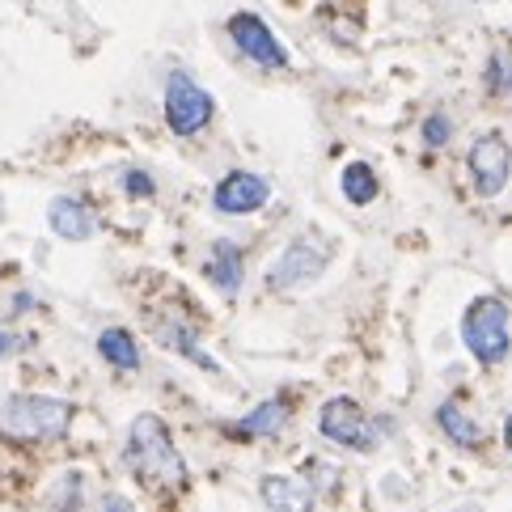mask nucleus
Instances as JSON below:
<instances>
[{"label":"nucleus","mask_w":512,"mask_h":512,"mask_svg":"<svg viewBox=\"0 0 512 512\" xmlns=\"http://www.w3.org/2000/svg\"><path fill=\"white\" fill-rule=\"evenodd\" d=\"M508 174H512V149L500 132H487L474 140L470 149V178H474V191L496 199L508 187Z\"/></svg>","instance_id":"6e6552de"},{"label":"nucleus","mask_w":512,"mask_h":512,"mask_svg":"<svg viewBox=\"0 0 512 512\" xmlns=\"http://www.w3.org/2000/svg\"><path fill=\"white\" fill-rule=\"evenodd\" d=\"M504 445H508V453H512V415L504 419Z\"/></svg>","instance_id":"4be33fe9"},{"label":"nucleus","mask_w":512,"mask_h":512,"mask_svg":"<svg viewBox=\"0 0 512 512\" xmlns=\"http://www.w3.org/2000/svg\"><path fill=\"white\" fill-rule=\"evenodd\" d=\"M47 221H51V229H56V233L64 237V242H85V237L98 229V221H94V208L81 204V199H72V195L51 199Z\"/></svg>","instance_id":"9d476101"},{"label":"nucleus","mask_w":512,"mask_h":512,"mask_svg":"<svg viewBox=\"0 0 512 512\" xmlns=\"http://www.w3.org/2000/svg\"><path fill=\"white\" fill-rule=\"evenodd\" d=\"M462 339H466L470 356L479 364H500L508 356V347H512L508 305L500 297H479L462 318Z\"/></svg>","instance_id":"7ed1b4c3"},{"label":"nucleus","mask_w":512,"mask_h":512,"mask_svg":"<svg viewBox=\"0 0 512 512\" xmlns=\"http://www.w3.org/2000/svg\"><path fill=\"white\" fill-rule=\"evenodd\" d=\"M318 428L326 441H335L343 449H373L377 445V432H373V419L364 415L352 398H331L318 415Z\"/></svg>","instance_id":"0eeeda50"},{"label":"nucleus","mask_w":512,"mask_h":512,"mask_svg":"<svg viewBox=\"0 0 512 512\" xmlns=\"http://www.w3.org/2000/svg\"><path fill=\"white\" fill-rule=\"evenodd\" d=\"M5 347H13V339H9V335H0V356H5Z\"/></svg>","instance_id":"5701e85b"},{"label":"nucleus","mask_w":512,"mask_h":512,"mask_svg":"<svg viewBox=\"0 0 512 512\" xmlns=\"http://www.w3.org/2000/svg\"><path fill=\"white\" fill-rule=\"evenodd\" d=\"M0 419H5V432L17 436V441H56L68 428L72 407L64 398L13 394V398H5V407H0Z\"/></svg>","instance_id":"f03ea898"},{"label":"nucleus","mask_w":512,"mask_h":512,"mask_svg":"<svg viewBox=\"0 0 512 512\" xmlns=\"http://www.w3.org/2000/svg\"><path fill=\"white\" fill-rule=\"evenodd\" d=\"M326 263H331V237H322L318 229H305L297 242H292L276 263L267 271V284L271 288H297V284H309L318 280Z\"/></svg>","instance_id":"39448f33"},{"label":"nucleus","mask_w":512,"mask_h":512,"mask_svg":"<svg viewBox=\"0 0 512 512\" xmlns=\"http://www.w3.org/2000/svg\"><path fill=\"white\" fill-rule=\"evenodd\" d=\"M436 424H441V432L449 436L453 445H462V449H479L483 445V428L474 424L457 402H441V407H436Z\"/></svg>","instance_id":"ddd939ff"},{"label":"nucleus","mask_w":512,"mask_h":512,"mask_svg":"<svg viewBox=\"0 0 512 512\" xmlns=\"http://www.w3.org/2000/svg\"><path fill=\"white\" fill-rule=\"evenodd\" d=\"M127 462H132L136 479L157 491H182L187 487V462L174 449L170 428L157 415H140L132 432H127Z\"/></svg>","instance_id":"f257e3e1"},{"label":"nucleus","mask_w":512,"mask_h":512,"mask_svg":"<svg viewBox=\"0 0 512 512\" xmlns=\"http://www.w3.org/2000/svg\"><path fill=\"white\" fill-rule=\"evenodd\" d=\"M377 174L373 166H364V161H352V166L343 170V195L352 199V204H373L377 199Z\"/></svg>","instance_id":"f3484780"},{"label":"nucleus","mask_w":512,"mask_h":512,"mask_svg":"<svg viewBox=\"0 0 512 512\" xmlns=\"http://www.w3.org/2000/svg\"><path fill=\"white\" fill-rule=\"evenodd\" d=\"M267 195H271V187H267V182H263L259 174L233 170V174H225L221 182H216V191H212V204H216V212L242 216V212L263 208V204H267Z\"/></svg>","instance_id":"1a4fd4ad"},{"label":"nucleus","mask_w":512,"mask_h":512,"mask_svg":"<svg viewBox=\"0 0 512 512\" xmlns=\"http://www.w3.org/2000/svg\"><path fill=\"white\" fill-rule=\"evenodd\" d=\"M216 115V102L191 72H170L166 81V123L174 136H199Z\"/></svg>","instance_id":"20e7f679"},{"label":"nucleus","mask_w":512,"mask_h":512,"mask_svg":"<svg viewBox=\"0 0 512 512\" xmlns=\"http://www.w3.org/2000/svg\"><path fill=\"white\" fill-rule=\"evenodd\" d=\"M284 419H288V407L280 398H267V402H259L246 419H242V436H271V432H280L284 428Z\"/></svg>","instance_id":"dca6fc26"},{"label":"nucleus","mask_w":512,"mask_h":512,"mask_svg":"<svg viewBox=\"0 0 512 512\" xmlns=\"http://www.w3.org/2000/svg\"><path fill=\"white\" fill-rule=\"evenodd\" d=\"M123 191L127 195H153L157 182H153V174H144V170H127L123 174Z\"/></svg>","instance_id":"aec40b11"},{"label":"nucleus","mask_w":512,"mask_h":512,"mask_svg":"<svg viewBox=\"0 0 512 512\" xmlns=\"http://www.w3.org/2000/svg\"><path fill=\"white\" fill-rule=\"evenodd\" d=\"M153 335H157V343H166L170 352H178V356H187L191 364H199L204 373H216V360L204 356V347H199V339H195V331H191V322H182V318L166 314V318H157Z\"/></svg>","instance_id":"9b49d317"},{"label":"nucleus","mask_w":512,"mask_h":512,"mask_svg":"<svg viewBox=\"0 0 512 512\" xmlns=\"http://www.w3.org/2000/svg\"><path fill=\"white\" fill-rule=\"evenodd\" d=\"M229 39L246 60H254L259 68H288L284 43L271 34V26L263 22L259 13H233L229 17Z\"/></svg>","instance_id":"423d86ee"},{"label":"nucleus","mask_w":512,"mask_h":512,"mask_svg":"<svg viewBox=\"0 0 512 512\" xmlns=\"http://www.w3.org/2000/svg\"><path fill=\"white\" fill-rule=\"evenodd\" d=\"M98 352L106 364H115V369H140V347L123 326H111V331L98 335Z\"/></svg>","instance_id":"2eb2a0df"},{"label":"nucleus","mask_w":512,"mask_h":512,"mask_svg":"<svg viewBox=\"0 0 512 512\" xmlns=\"http://www.w3.org/2000/svg\"><path fill=\"white\" fill-rule=\"evenodd\" d=\"M263 504L276 512H309V491L292 479H280V474H267L263 479Z\"/></svg>","instance_id":"4468645a"},{"label":"nucleus","mask_w":512,"mask_h":512,"mask_svg":"<svg viewBox=\"0 0 512 512\" xmlns=\"http://www.w3.org/2000/svg\"><path fill=\"white\" fill-rule=\"evenodd\" d=\"M208 280L225 292V297H233L237 288H242V250H237L233 242H216L212 246V259H208Z\"/></svg>","instance_id":"f8f14e48"},{"label":"nucleus","mask_w":512,"mask_h":512,"mask_svg":"<svg viewBox=\"0 0 512 512\" xmlns=\"http://www.w3.org/2000/svg\"><path fill=\"white\" fill-rule=\"evenodd\" d=\"M487 94L512 98V56L508 51H496V56L487 60Z\"/></svg>","instance_id":"a211bd4d"},{"label":"nucleus","mask_w":512,"mask_h":512,"mask_svg":"<svg viewBox=\"0 0 512 512\" xmlns=\"http://www.w3.org/2000/svg\"><path fill=\"white\" fill-rule=\"evenodd\" d=\"M102 512H132V504H127L123 496H106L102 500Z\"/></svg>","instance_id":"412c9836"},{"label":"nucleus","mask_w":512,"mask_h":512,"mask_svg":"<svg viewBox=\"0 0 512 512\" xmlns=\"http://www.w3.org/2000/svg\"><path fill=\"white\" fill-rule=\"evenodd\" d=\"M419 136H424L428 149H445V144L453 140V123H449L441 111H436V115H428V119H424V127H419Z\"/></svg>","instance_id":"6ab92c4d"}]
</instances>
